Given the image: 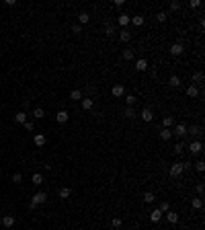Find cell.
Masks as SVG:
<instances>
[{
	"label": "cell",
	"instance_id": "obj_1",
	"mask_svg": "<svg viewBox=\"0 0 205 230\" xmlns=\"http://www.w3.org/2000/svg\"><path fill=\"white\" fill-rule=\"evenodd\" d=\"M35 203V206H39V203H45V201H47V193H45V191H37V193H35L33 195V199H31Z\"/></svg>",
	"mask_w": 205,
	"mask_h": 230
},
{
	"label": "cell",
	"instance_id": "obj_19",
	"mask_svg": "<svg viewBox=\"0 0 205 230\" xmlns=\"http://www.w3.org/2000/svg\"><path fill=\"white\" fill-rule=\"evenodd\" d=\"M33 142H35V146H45V136L43 134H37V136L33 138Z\"/></svg>",
	"mask_w": 205,
	"mask_h": 230
},
{
	"label": "cell",
	"instance_id": "obj_37",
	"mask_svg": "<svg viewBox=\"0 0 205 230\" xmlns=\"http://www.w3.org/2000/svg\"><path fill=\"white\" fill-rule=\"evenodd\" d=\"M105 33H107L109 37H113V35H115V27H113V25H107V29H105Z\"/></svg>",
	"mask_w": 205,
	"mask_h": 230
},
{
	"label": "cell",
	"instance_id": "obj_2",
	"mask_svg": "<svg viewBox=\"0 0 205 230\" xmlns=\"http://www.w3.org/2000/svg\"><path fill=\"white\" fill-rule=\"evenodd\" d=\"M183 173H185V169H183V162H174L170 167V175L172 177H181Z\"/></svg>",
	"mask_w": 205,
	"mask_h": 230
},
{
	"label": "cell",
	"instance_id": "obj_35",
	"mask_svg": "<svg viewBox=\"0 0 205 230\" xmlns=\"http://www.w3.org/2000/svg\"><path fill=\"white\" fill-rule=\"evenodd\" d=\"M12 183H17V185L23 183V175H21V173H15V175H12Z\"/></svg>",
	"mask_w": 205,
	"mask_h": 230
},
{
	"label": "cell",
	"instance_id": "obj_33",
	"mask_svg": "<svg viewBox=\"0 0 205 230\" xmlns=\"http://www.w3.org/2000/svg\"><path fill=\"white\" fill-rule=\"evenodd\" d=\"M125 101H127V107H133V103H136L137 99L133 97V95H127V97H125Z\"/></svg>",
	"mask_w": 205,
	"mask_h": 230
},
{
	"label": "cell",
	"instance_id": "obj_43",
	"mask_svg": "<svg viewBox=\"0 0 205 230\" xmlns=\"http://www.w3.org/2000/svg\"><path fill=\"white\" fill-rule=\"evenodd\" d=\"M156 19H158V23H164V21H166V12H158Z\"/></svg>",
	"mask_w": 205,
	"mask_h": 230
},
{
	"label": "cell",
	"instance_id": "obj_40",
	"mask_svg": "<svg viewBox=\"0 0 205 230\" xmlns=\"http://www.w3.org/2000/svg\"><path fill=\"white\" fill-rule=\"evenodd\" d=\"M179 8H181V2H179V0L170 2V10H179Z\"/></svg>",
	"mask_w": 205,
	"mask_h": 230
},
{
	"label": "cell",
	"instance_id": "obj_34",
	"mask_svg": "<svg viewBox=\"0 0 205 230\" xmlns=\"http://www.w3.org/2000/svg\"><path fill=\"white\" fill-rule=\"evenodd\" d=\"M23 125H25V130H27V132H33V130H35V123H33V121H29V119H27V121H25Z\"/></svg>",
	"mask_w": 205,
	"mask_h": 230
},
{
	"label": "cell",
	"instance_id": "obj_10",
	"mask_svg": "<svg viewBox=\"0 0 205 230\" xmlns=\"http://www.w3.org/2000/svg\"><path fill=\"white\" fill-rule=\"evenodd\" d=\"M160 218H162V212L158 210V208H156V210H152V212H150V220L154 222V224H156V222H160Z\"/></svg>",
	"mask_w": 205,
	"mask_h": 230
},
{
	"label": "cell",
	"instance_id": "obj_30",
	"mask_svg": "<svg viewBox=\"0 0 205 230\" xmlns=\"http://www.w3.org/2000/svg\"><path fill=\"white\" fill-rule=\"evenodd\" d=\"M70 99H72V101H80V99H82V93H80V91H72V93H70Z\"/></svg>",
	"mask_w": 205,
	"mask_h": 230
},
{
	"label": "cell",
	"instance_id": "obj_6",
	"mask_svg": "<svg viewBox=\"0 0 205 230\" xmlns=\"http://www.w3.org/2000/svg\"><path fill=\"white\" fill-rule=\"evenodd\" d=\"M140 117H142L144 121H152V119H154V113H152V109H142Z\"/></svg>",
	"mask_w": 205,
	"mask_h": 230
},
{
	"label": "cell",
	"instance_id": "obj_24",
	"mask_svg": "<svg viewBox=\"0 0 205 230\" xmlns=\"http://www.w3.org/2000/svg\"><path fill=\"white\" fill-rule=\"evenodd\" d=\"M33 117H35V119H43V117H45V111H43L41 107H37V109L33 111Z\"/></svg>",
	"mask_w": 205,
	"mask_h": 230
},
{
	"label": "cell",
	"instance_id": "obj_22",
	"mask_svg": "<svg viewBox=\"0 0 205 230\" xmlns=\"http://www.w3.org/2000/svg\"><path fill=\"white\" fill-rule=\"evenodd\" d=\"M148 68V62L146 60H137L136 62V70H140V72H144V70Z\"/></svg>",
	"mask_w": 205,
	"mask_h": 230
},
{
	"label": "cell",
	"instance_id": "obj_42",
	"mask_svg": "<svg viewBox=\"0 0 205 230\" xmlns=\"http://www.w3.org/2000/svg\"><path fill=\"white\" fill-rule=\"evenodd\" d=\"M195 167H197V171L201 173V171H205V162H203V160H197V164H195Z\"/></svg>",
	"mask_w": 205,
	"mask_h": 230
},
{
	"label": "cell",
	"instance_id": "obj_45",
	"mask_svg": "<svg viewBox=\"0 0 205 230\" xmlns=\"http://www.w3.org/2000/svg\"><path fill=\"white\" fill-rule=\"evenodd\" d=\"M72 31H74L76 35H80V33H82V25H74V27H72Z\"/></svg>",
	"mask_w": 205,
	"mask_h": 230
},
{
	"label": "cell",
	"instance_id": "obj_11",
	"mask_svg": "<svg viewBox=\"0 0 205 230\" xmlns=\"http://www.w3.org/2000/svg\"><path fill=\"white\" fill-rule=\"evenodd\" d=\"M119 25H121V27H125V25H129V23H131V17H129V15H127V12H123V15H119Z\"/></svg>",
	"mask_w": 205,
	"mask_h": 230
},
{
	"label": "cell",
	"instance_id": "obj_20",
	"mask_svg": "<svg viewBox=\"0 0 205 230\" xmlns=\"http://www.w3.org/2000/svg\"><path fill=\"white\" fill-rule=\"evenodd\" d=\"M15 121H17V123H25V121H27V113H25V111H19V113L15 115Z\"/></svg>",
	"mask_w": 205,
	"mask_h": 230
},
{
	"label": "cell",
	"instance_id": "obj_32",
	"mask_svg": "<svg viewBox=\"0 0 205 230\" xmlns=\"http://www.w3.org/2000/svg\"><path fill=\"white\" fill-rule=\"evenodd\" d=\"M162 123H164V127L168 130V127H170L172 123H174V117H170V115H168V117H164V121H162Z\"/></svg>",
	"mask_w": 205,
	"mask_h": 230
},
{
	"label": "cell",
	"instance_id": "obj_25",
	"mask_svg": "<svg viewBox=\"0 0 205 230\" xmlns=\"http://www.w3.org/2000/svg\"><path fill=\"white\" fill-rule=\"evenodd\" d=\"M131 23L136 25V27H142V25H144V17H142V15H136V17L131 19Z\"/></svg>",
	"mask_w": 205,
	"mask_h": 230
},
{
	"label": "cell",
	"instance_id": "obj_21",
	"mask_svg": "<svg viewBox=\"0 0 205 230\" xmlns=\"http://www.w3.org/2000/svg\"><path fill=\"white\" fill-rule=\"evenodd\" d=\"M119 39H121V41H125V43H127V41L131 39V33H129L127 29H123L121 33H119Z\"/></svg>",
	"mask_w": 205,
	"mask_h": 230
},
{
	"label": "cell",
	"instance_id": "obj_12",
	"mask_svg": "<svg viewBox=\"0 0 205 230\" xmlns=\"http://www.w3.org/2000/svg\"><path fill=\"white\" fill-rule=\"evenodd\" d=\"M168 84H170L172 88H179V86H181V78H179L176 74H172L170 78H168Z\"/></svg>",
	"mask_w": 205,
	"mask_h": 230
},
{
	"label": "cell",
	"instance_id": "obj_23",
	"mask_svg": "<svg viewBox=\"0 0 205 230\" xmlns=\"http://www.w3.org/2000/svg\"><path fill=\"white\" fill-rule=\"evenodd\" d=\"M154 199H156V195H154L152 191H146V193H144V201H146V203H152Z\"/></svg>",
	"mask_w": 205,
	"mask_h": 230
},
{
	"label": "cell",
	"instance_id": "obj_17",
	"mask_svg": "<svg viewBox=\"0 0 205 230\" xmlns=\"http://www.w3.org/2000/svg\"><path fill=\"white\" fill-rule=\"evenodd\" d=\"M31 181H33V185H37V187H39L41 183H43V175H41V173H35V175L31 177Z\"/></svg>",
	"mask_w": 205,
	"mask_h": 230
},
{
	"label": "cell",
	"instance_id": "obj_29",
	"mask_svg": "<svg viewBox=\"0 0 205 230\" xmlns=\"http://www.w3.org/2000/svg\"><path fill=\"white\" fill-rule=\"evenodd\" d=\"M123 60H127V62H129V60H133V51L131 49H123Z\"/></svg>",
	"mask_w": 205,
	"mask_h": 230
},
{
	"label": "cell",
	"instance_id": "obj_7",
	"mask_svg": "<svg viewBox=\"0 0 205 230\" xmlns=\"http://www.w3.org/2000/svg\"><path fill=\"white\" fill-rule=\"evenodd\" d=\"M55 121H58V123H66V121H68V111H64V109L58 111V113H55Z\"/></svg>",
	"mask_w": 205,
	"mask_h": 230
},
{
	"label": "cell",
	"instance_id": "obj_39",
	"mask_svg": "<svg viewBox=\"0 0 205 230\" xmlns=\"http://www.w3.org/2000/svg\"><path fill=\"white\" fill-rule=\"evenodd\" d=\"M111 226H113V228H119V226H121V218H113Z\"/></svg>",
	"mask_w": 205,
	"mask_h": 230
},
{
	"label": "cell",
	"instance_id": "obj_18",
	"mask_svg": "<svg viewBox=\"0 0 205 230\" xmlns=\"http://www.w3.org/2000/svg\"><path fill=\"white\" fill-rule=\"evenodd\" d=\"M191 206H193V210H201V208H203V199H201V197H193Z\"/></svg>",
	"mask_w": 205,
	"mask_h": 230
},
{
	"label": "cell",
	"instance_id": "obj_13",
	"mask_svg": "<svg viewBox=\"0 0 205 230\" xmlns=\"http://www.w3.org/2000/svg\"><path fill=\"white\" fill-rule=\"evenodd\" d=\"M94 107V99H90V97H86V99H82V109H93Z\"/></svg>",
	"mask_w": 205,
	"mask_h": 230
},
{
	"label": "cell",
	"instance_id": "obj_26",
	"mask_svg": "<svg viewBox=\"0 0 205 230\" xmlns=\"http://www.w3.org/2000/svg\"><path fill=\"white\" fill-rule=\"evenodd\" d=\"M70 193H72V191H70L68 187H62V189H60V197H62V199H68Z\"/></svg>",
	"mask_w": 205,
	"mask_h": 230
},
{
	"label": "cell",
	"instance_id": "obj_38",
	"mask_svg": "<svg viewBox=\"0 0 205 230\" xmlns=\"http://www.w3.org/2000/svg\"><path fill=\"white\" fill-rule=\"evenodd\" d=\"M168 208H170V206H168V201H162V203H160V208H158V210H160L162 214H164V212H168Z\"/></svg>",
	"mask_w": 205,
	"mask_h": 230
},
{
	"label": "cell",
	"instance_id": "obj_15",
	"mask_svg": "<svg viewBox=\"0 0 205 230\" xmlns=\"http://www.w3.org/2000/svg\"><path fill=\"white\" fill-rule=\"evenodd\" d=\"M170 138H172V132H170V130H166V127H164V130H162V132H160V140H162V142H168Z\"/></svg>",
	"mask_w": 205,
	"mask_h": 230
},
{
	"label": "cell",
	"instance_id": "obj_8",
	"mask_svg": "<svg viewBox=\"0 0 205 230\" xmlns=\"http://www.w3.org/2000/svg\"><path fill=\"white\" fill-rule=\"evenodd\" d=\"M2 226H4V228H12V226H15V216H4V218H2Z\"/></svg>",
	"mask_w": 205,
	"mask_h": 230
},
{
	"label": "cell",
	"instance_id": "obj_9",
	"mask_svg": "<svg viewBox=\"0 0 205 230\" xmlns=\"http://www.w3.org/2000/svg\"><path fill=\"white\" fill-rule=\"evenodd\" d=\"M172 134H174V136H179V138L185 136V134H187V125H185V123H176V130H174Z\"/></svg>",
	"mask_w": 205,
	"mask_h": 230
},
{
	"label": "cell",
	"instance_id": "obj_36",
	"mask_svg": "<svg viewBox=\"0 0 205 230\" xmlns=\"http://www.w3.org/2000/svg\"><path fill=\"white\" fill-rule=\"evenodd\" d=\"M193 80L195 82H203V72H195L193 74Z\"/></svg>",
	"mask_w": 205,
	"mask_h": 230
},
{
	"label": "cell",
	"instance_id": "obj_5",
	"mask_svg": "<svg viewBox=\"0 0 205 230\" xmlns=\"http://www.w3.org/2000/svg\"><path fill=\"white\" fill-rule=\"evenodd\" d=\"M111 95L113 97H123V95H125V86H123V84H115V86L111 88Z\"/></svg>",
	"mask_w": 205,
	"mask_h": 230
},
{
	"label": "cell",
	"instance_id": "obj_4",
	"mask_svg": "<svg viewBox=\"0 0 205 230\" xmlns=\"http://www.w3.org/2000/svg\"><path fill=\"white\" fill-rule=\"evenodd\" d=\"M183 51H185V47H183L181 41H176V43H172V45H170V54H172V56H181Z\"/></svg>",
	"mask_w": 205,
	"mask_h": 230
},
{
	"label": "cell",
	"instance_id": "obj_28",
	"mask_svg": "<svg viewBox=\"0 0 205 230\" xmlns=\"http://www.w3.org/2000/svg\"><path fill=\"white\" fill-rule=\"evenodd\" d=\"M78 21H80V23H88V21H90V15H88V12H80V15H78Z\"/></svg>",
	"mask_w": 205,
	"mask_h": 230
},
{
	"label": "cell",
	"instance_id": "obj_16",
	"mask_svg": "<svg viewBox=\"0 0 205 230\" xmlns=\"http://www.w3.org/2000/svg\"><path fill=\"white\" fill-rule=\"evenodd\" d=\"M187 95H189V97H193V99H195V97H199V88H197L195 84H191V86L187 88Z\"/></svg>",
	"mask_w": 205,
	"mask_h": 230
},
{
	"label": "cell",
	"instance_id": "obj_41",
	"mask_svg": "<svg viewBox=\"0 0 205 230\" xmlns=\"http://www.w3.org/2000/svg\"><path fill=\"white\" fill-rule=\"evenodd\" d=\"M183 148H185V146H183V144L179 142V144L174 146V154H183Z\"/></svg>",
	"mask_w": 205,
	"mask_h": 230
},
{
	"label": "cell",
	"instance_id": "obj_3",
	"mask_svg": "<svg viewBox=\"0 0 205 230\" xmlns=\"http://www.w3.org/2000/svg\"><path fill=\"white\" fill-rule=\"evenodd\" d=\"M189 150H191V154H201V150H203V144H201V140H195V142H191Z\"/></svg>",
	"mask_w": 205,
	"mask_h": 230
},
{
	"label": "cell",
	"instance_id": "obj_44",
	"mask_svg": "<svg viewBox=\"0 0 205 230\" xmlns=\"http://www.w3.org/2000/svg\"><path fill=\"white\" fill-rule=\"evenodd\" d=\"M189 6H191V8H199V6H201V2H199V0H191V2H189Z\"/></svg>",
	"mask_w": 205,
	"mask_h": 230
},
{
	"label": "cell",
	"instance_id": "obj_31",
	"mask_svg": "<svg viewBox=\"0 0 205 230\" xmlns=\"http://www.w3.org/2000/svg\"><path fill=\"white\" fill-rule=\"evenodd\" d=\"M125 117H127V119H133V117H136V111H133V107H127V109H125Z\"/></svg>",
	"mask_w": 205,
	"mask_h": 230
},
{
	"label": "cell",
	"instance_id": "obj_14",
	"mask_svg": "<svg viewBox=\"0 0 205 230\" xmlns=\"http://www.w3.org/2000/svg\"><path fill=\"white\" fill-rule=\"evenodd\" d=\"M166 220L170 222V224H176L179 222V214L176 212H166Z\"/></svg>",
	"mask_w": 205,
	"mask_h": 230
},
{
	"label": "cell",
	"instance_id": "obj_46",
	"mask_svg": "<svg viewBox=\"0 0 205 230\" xmlns=\"http://www.w3.org/2000/svg\"><path fill=\"white\" fill-rule=\"evenodd\" d=\"M203 189H205L203 183H199V185H197V193H199V195H203Z\"/></svg>",
	"mask_w": 205,
	"mask_h": 230
},
{
	"label": "cell",
	"instance_id": "obj_27",
	"mask_svg": "<svg viewBox=\"0 0 205 230\" xmlns=\"http://www.w3.org/2000/svg\"><path fill=\"white\" fill-rule=\"evenodd\" d=\"M187 132H191V136H201V127L199 125H191Z\"/></svg>",
	"mask_w": 205,
	"mask_h": 230
}]
</instances>
